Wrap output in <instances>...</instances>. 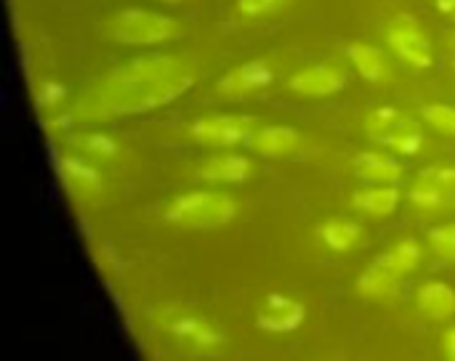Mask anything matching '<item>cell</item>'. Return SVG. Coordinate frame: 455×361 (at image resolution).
<instances>
[{
  "label": "cell",
  "mask_w": 455,
  "mask_h": 361,
  "mask_svg": "<svg viewBox=\"0 0 455 361\" xmlns=\"http://www.w3.org/2000/svg\"><path fill=\"white\" fill-rule=\"evenodd\" d=\"M195 80L197 75L192 64L181 56H139L123 61L93 82L77 98L72 112L77 120L88 122L152 112L181 98Z\"/></svg>",
  "instance_id": "obj_1"
},
{
  "label": "cell",
  "mask_w": 455,
  "mask_h": 361,
  "mask_svg": "<svg viewBox=\"0 0 455 361\" xmlns=\"http://www.w3.org/2000/svg\"><path fill=\"white\" fill-rule=\"evenodd\" d=\"M104 32L120 45H160L179 37L181 27L173 16L144 8H125L104 21Z\"/></svg>",
  "instance_id": "obj_2"
},
{
  "label": "cell",
  "mask_w": 455,
  "mask_h": 361,
  "mask_svg": "<svg viewBox=\"0 0 455 361\" xmlns=\"http://www.w3.org/2000/svg\"><path fill=\"white\" fill-rule=\"evenodd\" d=\"M237 210V200L224 192H187L168 205L165 218L184 229H219L235 221Z\"/></svg>",
  "instance_id": "obj_3"
},
{
  "label": "cell",
  "mask_w": 455,
  "mask_h": 361,
  "mask_svg": "<svg viewBox=\"0 0 455 361\" xmlns=\"http://www.w3.org/2000/svg\"><path fill=\"white\" fill-rule=\"evenodd\" d=\"M365 133L376 144H381L397 154H405V157H416L424 146L421 125L411 114H405L395 106H379V109L368 112Z\"/></svg>",
  "instance_id": "obj_4"
},
{
  "label": "cell",
  "mask_w": 455,
  "mask_h": 361,
  "mask_svg": "<svg viewBox=\"0 0 455 361\" xmlns=\"http://www.w3.org/2000/svg\"><path fill=\"white\" fill-rule=\"evenodd\" d=\"M155 322H157V327H160L165 335L176 338V343L189 346V349H195V351H219V349L227 343L224 333H221L213 322H208L205 317L192 314V311L165 309V311L157 314Z\"/></svg>",
  "instance_id": "obj_5"
},
{
  "label": "cell",
  "mask_w": 455,
  "mask_h": 361,
  "mask_svg": "<svg viewBox=\"0 0 455 361\" xmlns=\"http://www.w3.org/2000/svg\"><path fill=\"white\" fill-rule=\"evenodd\" d=\"M387 43L389 48L411 67L429 69L435 64V48L429 35L421 29L416 16H397L387 27Z\"/></svg>",
  "instance_id": "obj_6"
},
{
  "label": "cell",
  "mask_w": 455,
  "mask_h": 361,
  "mask_svg": "<svg viewBox=\"0 0 455 361\" xmlns=\"http://www.w3.org/2000/svg\"><path fill=\"white\" fill-rule=\"evenodd\" d=\"M256 120L245 114H208L189 125V136L205 146H237L251 141Z\"/></svg>",
  "instance_id": "obj_7"
},
{
  "label": "cell",
  "mask_w": 455,
  "mask_h": 361,
  "mask_svg": "<svg viewBox=\"0 0 455 361\" xmlns=\"http://www.w3.org/2000/svg\"><path fill=\"white\" fill-rule=\"evenodd\" d=\"M307 322V306L301 301H293L283 293H272L264 298V303L256 311V325L264 333L285 335L296 333Z\"/></svg>",
  "instance_id": "obj_8"
},
{
  "label": "cell",
  "mask_w": 455,
  "mask_h": 361,
  "mask_svg": "<svg viewBox=\"0 0 455 361\" xmlns=\"http://www.w3.org/2000/svg\"><path fill=\"white\" fill-rule=\"evenodd\" d=\"M56 176L61 181V186L77 200H93L104 189L101 173L93 165H88L83 157H75V154L56 157Z\"/></svg>",
  "instance_id": "obj_9"
},
{
  "label": "cell",
  "mask_w": 455,
  "mask_h": 361,
  "mask_svg": "<svg viewBox=\"0 0 455 361\" xmlns=\"http://www.w3.org/2000/svg\"><path fill=\"white\" fill-rule=\"evenodd\" d=\"M272 80H275L272 64L264 61V59H251V61H243L240 67L229 69V72L219 80L216 90H219L221 96L235 98V96H248V93L264 90Z\"/></svg>",
  "instance_id": "obj_10"
},
{
  "label": "cell",
  "mask_w": 455,
  "mask_h": 361,
  "mask_svg": "<svg viewBox=\"0 0 455 361\" xmlns=\"http://www.w3.org/2000/svg\"><path fill=\"white\" fill-rule=\"evenodd\" d=\"M344 85H347V75L333 64H312V67L296 72L288 82V88L293 93L309 96V98L333 96V93L344 90Z\"/></svg>",
  "instance_id": "obj_11"
},
{
  "label": "cell",
  "mask_w": 455,
  "mask_h": 361,
  "mask_svg": "<svg viewBox=\"0 0 455 361\" xmlns=\"http://www.w3.org/2000/svg\"><path fill=\"white\" fill-rule=\"evenodd\" d=\"M248 144L261 157H288L301 146V136L291 125H264L253 130Z\"/></svg>",
  "instance_id": "obj_12"
},
{
  "label": "cell",
  "mask_w": 455,
  "mask_h": 361,
  "mask_svg": "<svg viewBox=\"0 0 455 361\" xmlns=\"http://www.w3.org/2000/svg\"><path fill=\"white\" fill-rule=\"evenodd\" d=\"M253 173V165L243 154H219L197 165V176L211 184H243Z\"/></svg>",
  "instance_id": "obj_13"
},
{
  "label": "cell",
  "mask_w": 455,
  "mask_h": 361,
  "mask_svg": "<svg viewBox=\"0 0 455 361\" xmlns=\"http://www.w3.org/2000/svg\"><path fill=\"white\" fill-rule=\"evenodd\" d=\"M400 205V189L395 184H373L352 197V208L371 218H387Z\"/></svg>",
  "instance_id": "obj_14"
},
{
  "label": "cell",
  "mask_w": 455,
  "mask_h": 361,
  "mask_svg": "<svg viewBox=\"0 0 455 361\" xmlns=\"http://www.w3.org/2000/svg\"><path fill=\"white\" fill-rule=\"evenodd\" d=\"M349 61L355 64V69L360 72V77H365L373 85H384L392 77V64L387 61V56L368 43H352L347 48Z\"/></svg>",
  "instance_id": "obj_15"
},
{
  "label": "cell",
  "mask_w": 455,
  "mask_h": 361,
  "mask_svg": "<svg viewBox=\"0 0 455 361\" xmlns=\"http://www.w3.org/2000/svg\"><path fill=\"white\" fill-rule=\"evenodd\" d=\"M355 170L368 184H397L403 178V165L384 152H360L355 157Z\"/></svg>",
  "instance_id": "obj_16"
},
{
  "label": "cell",
  "mask_w": 455,
  "mask_h": 361,
  "mask_svg": "<svg viewBox=\"0 0 455 361\" xmlns=\"http://www.w3.org/2000/svg\"><path fill=\"white\" fill-rule=\"evenodd\" d=\"M419 309L435 322L455 317V290L445 282H427L419 290Z\"/></svg>",
  "instance_id": "obj_17"
},
{
  "label": "cell",
  "mask_w": 455,
  "mask_h": 361,
  "mask_svg": "<svg viewBox=\"0 0 455 361\" xmlns=\"http://www.w3.org/2000/svg\"><path fill=\"white\" fill-rule=\"evenodd\" d=\"M317 237L331 253H349L360 245L363 229L349 218H331L317 229Z\"/></svg>",
  "instance_id": "obj_18"
},
{
  "label": "cell",
  "mask_w": 455,
  "mask_h": 361,
  "mask_svg": "<svg viewBox=\"0 0 455 361\" xmlns=\"http://www.w3.org/2000/svg\"><path fill=\"white\" fill-rule=\"evenodd\" d=\"M397 282H400V277H397L395 271H389L387 266H381L379 261H373V263L357 277V285H355V287H357V293H360L363 298L387 301V298L395 295Z\"/></svg>",
  "instance_id": "obj_19"
},
{
  "label": "cell",
  "mask_w": 455,
  "mask_h": 361,
  "mask_svg": "<svg viewBox=\"0 0 455 361\" xmlns=\"http://www.w3.org/2000/svg\"><path fill=\"white\" fill-rule=\"evenodd\" d=\"M421 245L416 239H403L397 245H392L387 253H381L379 263L387 266L389 271H395L397 277H405L411 271H416V266L421 263Z\"/></svg>",
  "instance_id": "obj_20"
},
{
  "label": "cell",
  "mask_w": 455,
  "mask_h": 361,
  "mask_svg": "<svg viewBox=\"0 0 455 361\" xmlns=\"http://www.w3.org/2000/svg\"><path fill=\"white\" fill-rule=\"evenodd\" d=\"M69 144H72L80 154L93 157V160H112V157L120 154V144H117L112 136L101 133V130L75 133V136L69 138Z\"/></svg>",
  "instance_id": "obj_21"
},
{
  "label": "cell",
  "mask_w": 455,
  "mask_h": 361,
  "mask_svg": "<svg viewBox=\"0 0 455 361\" xmlns=\"http://www.w3.org/2000/svg\"><path fill=\"white\" fill-rule=\"evenodd\" d=\"M408 197H411V202H413L416 208H421V210H427V213H432V210H443V208H445V202L451 200V194H448V192H443L437 184H432V181H427V178H419V181L411 186Z\"/></svg>",
  "instance_id": "obj_22"
},
{
  "label": "cell",
  "mask_w": 455,
  "mask_h": 361,
  "mask_svg": "<svg viewBox=\"0 0 455 361\" xmlns=\"http://www.w3.org/2000/svg\"><path fill=\"white\" fill-rule=\"evenodd\" d=\"M64 98H67V88L64 82L59 80H40L35 85V106L48 114V112H59L64 106Z\"/></svg>",
  "instance_id": "obj_23"
},
{
  "label": "cell",
  "mask_w": 455,
  "mask_h": 361,
  "mask_svg": "<svg viewBox=\"0 0 455 361\" xmlns=\"http://www.w3.org/2000/svg\"><path fill=\"white\" fill-rule=\"evenodd\" d=\"M424 120L445 136H455V106L448 104H427L424 106Z\"/></svg>",
  "instance_id": "obj_24"
},
{
  "label": "cell",
  "mask_w": 455,
  "mask_h": 361,
  "mask_svg": "<svg viewBox=\"0 0 455 361\" xmlns=\"http://www.w3.org/2000/svg\"><path fill=\"white\" fill-rule=\"evenodd\" d=\"M429 247H432L435 255H440L443 261L455 263V224L432 229V232H429Z\"/></svg>",
  "instance_id": "obj_25"
},
{
  "label": "cell",
  "mask_w": 455,
  "mask_h": 361,
  "mask_svg": "<svg viewBox=\"0 0 455 361\" xmlns=\"http://www.w3.org/2000/svg\"><path fill=\"white\" fill-rule=\"evenodd\" d=\"M421 178L437 184L448 194H455V165H432L421 173Z\"/></svg>",
  "instance_id": "obj_26"
},
{
  "label": "cell",
  "mask_w": 455,
  "mask_h": 361,
  "mask_svg": "<svg viewBox=\"0 0 455 361\" xmlns=\"http://www.w3.org/2000/svg\"><path fill=\"white\" fill-rule=\"evenodd\" d=\"M288 0H237V11L243 13V16H267V13H272V11H277V8H283Z\"/></svg>",
  "instance_id": "obj_27"
},
{
  "label": "cell",
  "mask_w": 455,
  "mask_h": 361,
  "mask_svg": "<svg viewBox=\"0 0 455 361\" xmlns=\"http://www.w3.org/2000/svg\"><path fill=\"white\" fill-rule=\"evenodd\" d=\"M77 117H75V112H64V109H59V112H48V114H43V128L48 130V133H64L67 128H72V122H75Z\"/></svg>",
  "instance_id": "obj_28"
},
{
  "label": "cell",
  "mask_w": 455,
  "mask_h": 361,
  "mask_svg": "<svg viewBox=\"0 0 455 361\" xmlns=\"http://www.w3.org/2000/svg\"><path fill=\"white\" fill-rule=\"evenodd\" d=\"M443 354L451 361H455V327L443 335Z\"/></svg>",
  "instance_id": "obj_29"
},
{
  "label": "cell",
  "mask_w": 455,
  "mask_h": 361,
  "mask_svg": "<svg viewBox=\"0 0 455 361\" xmlns=\"http://www.w3.org/2000/svg\"><path fill=\"white\" fill-rule=\"evenodd\" d=\"M437 8H440V13L455 19V0H437Z\"/></svg>",
  "instance_id": "obj_30"
},
{
  "label": "cell",
  "mask_w": 455,
  "mask_h": 361,
  "mask_svg": "<svg viewBox=\"0 0 455 361\" xmlns=\"http://www.w3.org/2000/svg\"><path fill=\"white\" fill-rule=\"evenodd\" d=\"M160 3H171L173 5V3H181V0H160Z\"/></svg>",
  "instance_id": "obj_31"
},
{
  "label": "cell",
  "mask_w": 455,
  "mask_h": 361,
  "mask_svg": "<svg viewBox=\"0 0 455 361\" xmlns=\"http://www.w3.org/2000/svg\"><path fill=\"white\" fill-rule=\"evenodd\" d=\"M453 40H455V37H453Z\"/></svg>",
  "instance_id": "obj_32"
}]
</instances>
